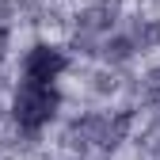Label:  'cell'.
<instances>
[{
  "label": "cell",
  "instance_id": "obj_1",
  "mask_svg": "<svg viewBox=\"0 0 160 160\" xmlns=\"http://www.w3.org/2000/svg\"><path fill=\"white\" fill-rule=\"evenodd\" d=\"M57 111V92L50 84H23L15 92V103H12V114H15V122L23 126V130H38V126H46L50 118Z\"/></svg>",
  "mask_w": 160,
  "mask_h": 160
},
{
  "label": "cell",
  "instance_id": "obj_2",
  "mask_svg": "<svg viewBox=\"0 0 160 160\" xmlns=\"http://www.w3.org/2000/svg\"><path fill=\"white\" fill-rule=\"evenodd\" d=\"M23 72H27V84H50L65 72V53L53 46H34L23 61Z\"/></svg>",
  "mask_w": 160,
  "mask_h": 160
},
{
  "label": "cell",
  "instance_id": "obj_3",
  "mask_svg": "<svg viewBox=\"0 0 160 160\" xmlns=\"http://www.w3.org/2000/svg\"><path fill=\"white\" fill-rule=\"evenodd\" d=\"M4 46H8V38H4V31H0V57H4Z\"/></svg>",
  "mask_w": 160,
  "mask_h": 160
}]
</instances>
